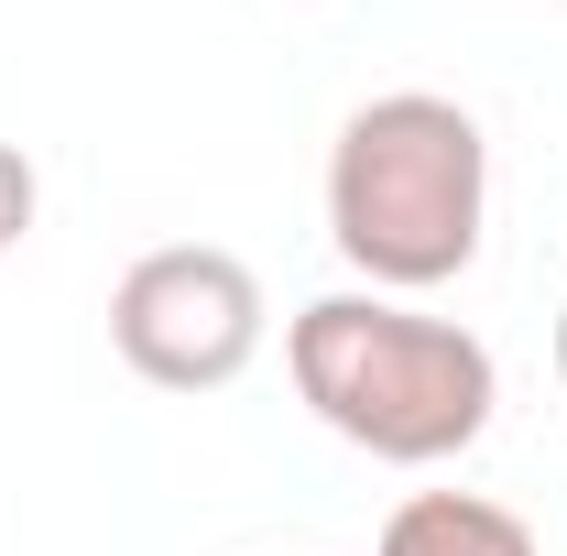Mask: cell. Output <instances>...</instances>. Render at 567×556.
<instances>
[{
  "label": "cell",
  "mask_w": 567,
  "mask_h": 556,
  "mask_svg": "<svg viewBox=\"0 0 567 556\" xmlns=\"http://www.w3.org/2000/svg\"><path fill=\"white\" fill-rule=\"evenodd\" d=\"M284 371H295V404L382 470L470 459L502 404V360L481 328L425 317L415 295H371V284L295 306L284 317Z\"/></svg>",
  "instance_id": "cell-1"
},
{
  "label": "cell",
  "mask_w": 567,
  "mask_h": 556,
  "mask_svg": "<svg viewBox=\"0 0 567 556\" xmlns=\"http://www.w3.org/2000/svg\"><path fill=\"white\" fill-rule=\"evenodd\" d=\"M492 229V142L436 87L360 99L328 142V240L371 295H436L481 262Z\"/></svg>",
  "instance_id": "cell-2"
},
{
  "label": "cell",
  "mask_w": 567,
  "mask_h": 556,
  "mask_svg": "<svg viewBox=\"0 0 567 556\" xmlns=\"http://www.w3.org/2000/svg\"><path fill=\"white\" fill-rule=\"evenodd\" d=\"M262 274L218 240H164L110 284V349L132 360L153 393H218L262 360Z\"/></svg>",
  "instance_id": "cell-3"
},
{
  "label": "cell",
  "mask_w": 567,
  "mask_h": 556,
  "mask_svg": "<svg viewBox=\"0 0 567 556\" xmlns=\"http://www.w3.org/2000/svg\"><path fill=\"white\" fill-rule=\"evenodd\" d=\"M371 556H546V546L492 491H415V502H393V524H382Z\"/></svg>",
  "instance_id": "cell-4"
},
{
  "label": "cell",
  "mask_w": 567,
  "mask_h": 556,
  "mask_svg": "<svg viewBox=\"0 0 567 556\" xmlns=\"http://www.w3.org/2000/svg\"><path fill=\"white\" fill-rule=\"evenodd\" d=\"M33 208H44V175L22 164V142H0V262L33 240Z\"/></svg>",
  "instance_id": "cell-5"
},
{
  "label": "cell",
  "mask_w": 567,
  "mask_h": 556,
  "mask_svg": "<svg viewBox=\"0 0 567 556\" xmlns=\"http://www.w3.org/2000/svg\"><path fill=\"white\" fill-rule=\"evenodd\" d=\"M557 382H567V317H557Z\"/></svg>",
  "instance_id": "cell-6"
}]
</instances>
